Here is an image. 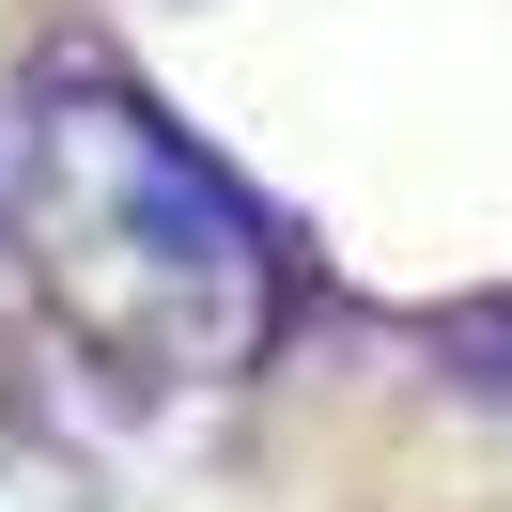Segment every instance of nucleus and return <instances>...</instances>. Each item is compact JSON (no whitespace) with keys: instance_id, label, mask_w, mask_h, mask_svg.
Wrapping results in <instances>:
<instances>
[{"instance_id":"obj_1","label":"nucleus","mask_w":512,"mask_h":512,"mask_svg":"<svg viewBox=\"0 0 512 512\" xmlns=\"http://www.w3.org/2000/svg\"><path fill=\"white\" fill-rule=\"evenodd\" d=\"M16 249L63 342L140 388H233L280 342V218L109 63H47L16 109Z\"/></svg>"},{"instance_id":"obj_2","label":"nucleus","mask_w":512,"mask_h":512,"mask_svg":"<svg viewBox=\"0 0 512 512\" xmlns=\"http://www.w3.org/2000/svg\"><path fill=\"white\" fill-rule=\"evenodd\" d=\"M0 512H94V481H78L47 435H16V419H0Z\"/></svg>"}]
</instances>
